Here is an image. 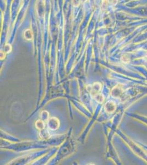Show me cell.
<instances>
[{
  "instance_id": "obj_1",
  "label": "cell",
  "mask_w": 147,
  "mask_h": 165,
  "mask_svg": "<svg viewBox=\"0 0 147 165\" xmlns=\"http://www.w3.org/2000/svg\"><path fill=\"white\" fill-rule=\"evenodd\" d=\"M101 84L99 83V82H96L92 85H88L87 87H86V89H87V90L93 97L94 95L99 93V92H100V90H101Z\"/></svg>"
},
{
  "instance_id": "obj_2",
  "label": "cell",
  "mask_w": 147,
  "mask_h": 165,
  "mask_svg": "<svg viewBox=\"0 0 147 165\" xmlns=\"http://www.w3.org/2000/svg\"><path fill=\"white\" fill-rule=\"evenodd\" d=\"M48 128L52 131H55L58 129L60 125L59 120L56 117H52L47 122Z\"/></svg>"
},
{
  "instance_id": "obj_3",
  "label": "cell",
  "mask_w": 147,
  "mask_h": 165,
  "mask_svg": "<svg viewBox=\"0 0 147 165\" xmlns=\"http://www.w3.org/2000/svg\"><path fill=\"white\" fill-rule=\"evenodd\" d=\"M115 104L112 101H108L105 103V110L109 114H111L114 112L116 108Z\"/></svg>"
},
{
  "instance_id": "obj_4",
  "label": "cell",
  "mask_w": 147,
  "mask_h": 165,
  "mask_svg": "<svg viewBox=\"0 0 147 165\" xmlns=\"http://www.w3.org/2000/svg\"><path fill=\"white\" fill-rule=\"evenodd\" d=\"M24 37L27 40H31L34 37L32 30L30 29H26L24 32Z\"/></svg>"
},
{
  "instance_id": "obj_5",
  "label": "cell",
  "mask_w": 147,
  "mask_h": 165,
  "mask_svg": "<svg viewBox=\"0 0 147 165\" xmlns=\"http://www.w3.org/2000/svg\"><path fill=\"white\" fill-rule=\"evenodd\" d=\"M93 98L96 100L97 102L99 103H102L103 102L104 100V97L103 95L101 93H98L96 94L93 96Z\"/></svg>"
},
{
  "instance_id": "obj_6",
  "label": "cell",
  "mask_w": 147,
  "mask_h": 165,
  "mask_svg": "<svg viewBox=\"0 0 147 165\" xmlns=\"http://www.w3.org/2000/svg\"><path fill=\"white\" fill-rule=\"evenodd\" d=\"M40 118L42 121H43L44 122H47L48 121L50 118H49V113L46 111H44L41 113L40 115Z\"/></svg>"
},
{
  "instance_id": "obj_7",
  "label": "cell",
  "mask_w": 147,
  "mask_h": 165,
  "mask_svg": "<svg viewBox=\"0 0 147 165\" xmlns=\"http://www.w3.org/2000/svg\"><path fill=\"white\" fill-rule=\"evenodd\" d=\"M40 136L41 138H42L43 139H47L50 138V133L47 131V130L44 129L40 131Z\"/></svg>"
},
{
  "instance_id": "obj_8",
  "label": "cell",
  "mask_w": 147,
  "mask_h": 165,
  "mask_svg": "<svg viewBox=\"0 0 147 165\" xmlns=\"http://www.w3.org/2000/svg\"><path fill=\"white\" fill-rule=\"evenodd\" d=\"M35 126L38 129L41 131V130L45 129V125L44 124V122L42 121L41 119L37 120L35 123Z\"/></svg>"
},
{
  "instance_id": "obj_9",
  "label": "cell",
  "mask_w": 147,
  "mask_h": 165,
  "mask_svg": "<svg viewBox=\"0 0 147 165\" xmlns=\"http://www.w3.org/2000/svg\"><path fill=\"white\" fill-rule=\"evenodd\" d=\"M87 0H71L72 5L75 7H79L85 3Z\"/></svg>"
},
{
  "instance_id": "obj_10",
  "label": "cell",
  "mask_w": 147,
  "mask_h": 165,
  "mask_svg": "<svg viewBox=\"0 0 147 165\" xmlns=\"http://www.w3.org/2000/svg\"><path fill=\"white\" fill-rule=\"evenodd\" d=\"M12 46L9 44H6L3 47V51H5L6 54L10 53L12 51Z\"/></svg>"
},
{
  "instance_id": "obj_11",
  "label": "cell",
  "mask_w": 147,
  "mask_h": 165,
  "mask_svg": "<svg viewBox=\"0 0 147 165\" xmlns=\"http://www.w3.org/2000/svg\"><path fill=\"white\" fill-rule=\"evenodd\" d=\"M108 5V0H103L102 3V6L103 8H104V9H105V8L107 7Z\"/></svg>"
},
{
  "instance_id": "obj_12",
  "label": "cell",
  "mask_w": 147,
  "mask_h": 165,
  "mask_svg": "<svg viewBox=\"0 0 147 165\" xmlns=\"http://www.w3.org/2000/svg\"><path fill=\"white\" fill-rule=\"evenodd\" d=\"M6 52L3 50L1 51V59L3 60L6 57Z\"/></svg>"
}]
</instances>
